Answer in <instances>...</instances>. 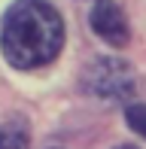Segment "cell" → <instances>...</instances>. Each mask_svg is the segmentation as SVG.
Segmentation results:
<instances>
[{
    "label": "cell",
    "mask_w": 146,
    "mask_h": 149,
    "mask_svg": "<svg viewBox=\"0 0 146 149\" xmlns=\"http://www.w3.org/2000/svg\"><path fill=\"white\" fill-rule=\"evenodd\" d=\"M64 46V22L46 0H18L3 15L0 49L18 70H37L58 58Z\"/></svg>",
    "instance_id": "6da1fadb"
},
{
    "label": "cell",
    "mask_w": 146,
    "mask_h": 149,
    "mask_svg": "<svg viewBox=\"0 0 146 149\" xmlns=\"http://www.w3.org/2000/svg\"><path fill=\"white\" fill-rule=\"evenodd\" d=\"M82 88L104 100H125L134 94V70L128 61L119 58H97L95 64L85 67Z\"/></svg>",
    "instance_id": "7a4b0ae2"
},
{
    "label": "cell",
    "mask_w": 146,
    "mask_h": 149,
    "mask_svg": "<svg viewBox=\"0 0 146 149\" xmlns=\"http://www.w3.org/2000/svg\"><path fill=\"white\" fill-rule=\"evenodd\" d=\"M91 31L97 33V37L104 40V43L116 46V49H122V46H128L131 40V31H128V18H125L122 6H116L113 0H97L95 6H91Z\"/></svg>",
    "instance_id": "3957f363"
},
{
    "label": "cell",
    "mask_w": 146,
    "mask_h": 149,
    "mask_svg": "<svg viewBox=\"0 0 146 149\" xmlns=\"http://www.w3.org/2000/svg\"><path fill=\"white\" fill-rule=\"evenodd\" d=\"M31 134L22 122H9L0 128V149H28Z\"/></svg>",
    "instance_id": "277c9868"
},
{
    "label": "cell",
    "mask_w": 146,
    "mask_h": 149,
    "mask_svg": "<svg viewBox=\"0 0 146 149\" xmlns=\"http://www.w3.org/2000/svg\"><path fill=\"white\" fill-rule=\"evenodd\" d=\"M125 119H128V128L134 134H140L146 140V104H131L125 110Z\"/></svg>",
    "instance_id": "5b68a950"
},
{
    "label": "cell",
    "mask_w": 146,
    "mask_h": 149,
    "mask_svg": "<svg viewBox=\"0 0 146 149\" xmlns=\"http://www.w3.org/2000/svg\"><path fill=\"white\" fill-rule=\"evenodd\" d=\"M116 149H137V146H116Z\"/></svg>",
    "instance_id": "8992f818"
}]
</instances>
